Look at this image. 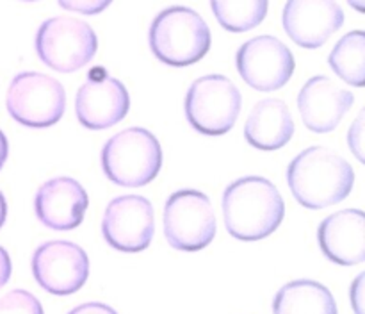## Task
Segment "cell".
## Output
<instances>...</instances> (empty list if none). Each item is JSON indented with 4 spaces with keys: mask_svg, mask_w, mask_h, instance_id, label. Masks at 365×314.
<instances>
[{
    "mask_svg": "<svg viewBox=\"0 0 365 314\" xmlns=\"http://www.w3.org/2000/svg\"><path fill=\"white\" fill-rule=\"evenodd\" d=\"M287 184L296 202L303 207L324 209L351 195L355 170L331 148L310 146L291 161Z\"/></svg>",
    "mask_w": 365,
    "mask_h": 314,
    "instance_id": "6da1fadb",
    "label": "cell"
},
{
    "mask_svg": "<svg viewBox=\"0 0 365 314\" xmlns=\"http://www.w3.org/2000/svg\"><path fill=\"white\" fill-rule=\"evenodd\" d=\"M225 227L241 241H260L273 234L285 216L280 191L264 177H242L227 186L221 200Z\"/></svg>",
    "mask_w": 365,
    "mask_h": 314,
    "instance_id": "7a4b0ae2",
    "label": "cell"
},
{
    "mask_svg": "<svg viewBox=\"0 0 365 314\" xmlns=\"http://www.w3.org/2000/svg\"><path fill=\"white\" fill-rule=\"evenodd\" d=\"M153 56L170 66L198 63L210 50V29L191 7L175 6L160 11L150 27Z\"/></svg>",
    "mask_w": 365,
    "mask_h": 314,
    "instance_id": "3957f363",
    "label": "cell"
},
{
    "mask_svg": "<svg viewBox=\"0 0 365 314\" xmlns=\"http://www.w3.org/2000/svg\"><path fill=\"white\" fill-rule=\"evenodd\" d=\"M163 166V148L155 136L143 127H128L103 145L106 177L121 188L150 184Z\"/></svg>",
    "mask_w": 365,
    "mask_h": 314,
    "instance_id": "277c9868",
    "label": "cell"
},
{
    "mask_svg": "<svg viewBox=\"0 0 365 314\" xmlns=\"http://www.w3.org/2000/svg\"><path fill=\"white\" fill-rule=\"evenodd\" d=\"M98 39L86 21L73 16H53L36 32V52L41 63L61 74H71L95 57Z\"/></svg>",
    "mask_w": 365,
    "mask_h": 314,
    "instance_id": "5b68a950",
    "label": "cell"
},
{
    "mask_svg": "<svg viewBox=\"0 0 365 314\" xmlns=\"http://www.w3.org/2000/svg\"><path fill=\"white\" fill-rule=\"evenodd\" d=\"M241 107V91L225 75L214 74L196 78L185 95L189 123L207 136L227 134L237 121Z\"/></svg>",
    "mask_w": 365,
    "mask_h": 314,
    "instance_id": "8992f818",
    "label": "cell"
},
{
    "mask_svg": "<svg viewBox=\"0 0 365 314\" xmlns=\"http://www.w3.org/2000/svg\"><path fill=\"white\" fill-rule=\"evenodd\" d=\"M6 107L18 123L46 128L63 118L66 93L61 82L39 71H21L7 88Z\"/></svg>",
    "mask_w": 365,
    "mask_h": 314,
    "instance_id": "52a82bcc",
    "label": "cell"
},
{
    "mask_svg": "<svg viewBox=\"0 0 365 314\" xmlns=\"http://www.w3.org/2000/svg\"><path fill=\"white\" fill-rule=\"evenodd\" d=\"M164 236L182 252L209 246L216 236V213L209 196L195 189L175 191L164 206Z\"/></svg>",
    "mask_w": 365,
    "mask_h": 314,
    "instance_id": "ba28073f",
    "label": "cell"
},
{
    "mask_svg": "<svg viewBox=\"0 0 365 314\" xmlns=\"http://www.w3.org/2000/svg\"><path fill=\"white\" fill-rule=\"evenodd\" d=\"M235 66L250 88L277 91L291 81L296 61L284 41L274 36H257L237 50Z\"/></svg>",
    "mask_w": 365,
    "mask_h": 314,
    "instance_id": "9c48e42d",
    "label": "cell"
},
{
    "mask_svg": "<svg viewBox=\"0 0 365 314\" xmlns=\"http://www.w3.org/2000/svg\"><path fill=\"white\" fill-rule=\"evenodd\" d=\"M32 275L52 295H73L89 277L88 253L77 243L46 241L32 255Z\"/></svg>",
    "mask_w": 365,
    "mask_h": 314,
    "instance_id": "30bf717a",
    "label": "cell"
},
{
    "mask_svg": "<svg viewBox=\"0 0 365 314\" xmlns=\"http://www.w3.org/2000/svg\"><path fill=\"white\" fill-rule=\"evenodd\" d=\"M102 234L120 252H143L155 234V216L150 200L139 195H123L110 200L102 220Z\"/></svg>",
    "mask_w": 365,
    "mask_h": 314,
    "instance_id": "8fae6325",
    "label": "cell"
},
{
    "mask_svg": "<svg viewBox=\"0 0 365 314\" xmlns=\"http://www.w3.org/2000/svg\"><path fill=\"white\" fill-rule=\"evenodd\" d=\"M128 107L130 98L123 82L109 77L102 68H93L75 96V113L89 131L114 127L127 116Z\"/></svg>",
    "mask_w": 365,
    "mask_h": 314,
    "instance_id": "7c38bea8",
    "label": "cell"
},
{
    "mask_svg": "<svg viewBox=\"0 0 365 314\" xmlns=\"http://www.w3.org/2000/svg\"><path fill=\"white\" fill-rule=\"evenodd\" d=\"M282 24L296 45L319 49L344 25V11L331 0H289Z\"/></svg>",
    "mask_w": 365,
    "mask_h": 314,
    "instance_id": "4fadbf2b",
    "label": "cell"
},
{
    "mask_svg": "<svg viewBox=\"0 0 365 314\" xmlns=\"http://www.w3.org/2000/svg\"><path fill=\"white\" fill-rule=\"evenodd\" d=\"M355 102L349 89L341 88L327 75L309 78L298 95V109L307 128L316 134H327L337 128Z\"/></svg>",
    "mask_w": 365,
    "mask_h": 314,
    "instance_id": "5bb4252c",
    "label": "cell"
},
{
    "mask_svg": "<svg viewBox=\"0 0 365 314\" xmlns=\"http://www.w3.org/2000/svg\"><path fill=\"white\" fill-rule=\"evenodd\" d=\"M89 198L78 181L56 177L46 181L34 196L38 220L52 231H73L84 220Z\"/></svg>",
    "mask_w": 365,
    "mask_h": 314,
    "instance_id": "9a60e30c",
    "label": "cell"
},
{
    "mask_svg": "<svg viewBox=\"0 0 365 314\" xmlns=\"http://www.w3.org/2000/svg\"><path fill=\"white\" fill-rule=\"evenodd\" d=\"M317 239L324 255L341 266L365 260V218L360 209H342L321 221Z\"/></svg>",
    "mask_w": 365,
    "mask_h": 314,
    "instance_id": "2e32d148",
    "label": "cell"
},
{
    "mask_svg": "<svg viewBox=\"0 0 365 314\" xmlns=\"http://www.w3.org/2000/svg\"><path fill=\"white\" fill-rule=\"evenodd\" d=\"M294 120L287 103L278 98H264L255 103L245 125V138L259 150H278L294 136Z\"/></svg>",
    "mask_w": 365,
    "mask_h": 314,
    "instance_id": "e0dca14e",
    "label": "cell"
},
{
    "mask_svg": "<svg viewBox=\"0 0 365 314\" xmlns=\"http://www.w3.org/2000/svg\"><path fill=\"white\" fill-rule=\"evenodd\" d=\"M273 314H339L334 295L319 282L292 280L277 293Z\"/></svg>",
    "mask_w": 365,
    "mask_h": 314,
    "instance_id": "ac0fdd59",
    "label": "cell"
},
{
    "mask_svg": "<svg viewBox=\"0 0 365 314\" xmlns=\"http://www.w3.org/2000/svg\"><path fill=\"white\" fill-rule=\"evenodd\" d=\"M331 70L344 82L362 88L365 75V34L364 31L348 32L337 41L328 57Z\"/></svg>",
    "mask_w": 365,
    "mask_h": 314,
    "instance_id": "d6986e66",
    "label": "cell"
},
{
    "mask_svg": "<svg viewBox=\"0 0 365 314\" xmlns=\"http://www.w3.org/2000/svg\"><path fill=\"white\" fill-rule=\"evenodd\" d=\"M267 0H212L214 16L228 32H248L267 14Z\"/></svg>",
    "mask_w": 365,
    "mask_h": 314,
    "instance_id": "ffe728a7",
    "label": "cell"
},
{
    "mask_svg": "<svg viewBox=\"0 0 365 314\" xmlns=\"http://www.w3.org/2000/svg\"><path fill=\"white\" fill-rule=\"evenodd\" d=\"M0 314H43V307L32 293L13 289L0 298Z\"/></svg>",
    "mask_w": 365,
    "mask_h": 314,
    "instance_id": "44dd1931",
    "label": "cell"
},
{
    "mask_svg": "<svg viewBox=\"0 0 365 314\" xmlns=\"http://www.w3.org/2000/svg\"><path fill=\"white\" fill-rule=\"evenodd\" d=\"M59 6L73 13L98 14L110 6V0H59Z\"/></svg>",
    "mask_w": 365,
    "mask_h": 314,
    "instance_id": "7402d4cb",
    "label": "cell"
},
{
    "mask_svg": "<svg viewBox=\"0 0 365 314\" xmlns=\"http://www.w3.org/2000/svg\"><path fill=\"white\" fill-rule=\"evenodd\" d=\"M362 114H364V111H360V116L356 118L355 125L349 128V134H348L349 148L355 152V156L359 157V161H364L362 150H360V145H362Z\"/></svg>",
    "mask_w": 365,
    "mask_h": 314,
    "instance_id": "603a6c76",
    "label": "cell"
},
{
    "mask_svg": "<svg viewBox=\"0 0 365 314\" xmlns=\"http://www.w3.org/2000/svg\"><path fill=\"white\" fill-rule=\"evenodd\" d=\"M68 314H118V313L113 309V307L106 305V303L88 302V303H82V305H77Z\"/></svg>",
    "mask_w": 365,
    "mask_h": 314,
    "instance_id": "cb8c5ba5",
    "label": "cell"
},
{
    "mask_svg": "<svg viewBox=\"0 0 365 314\" xmlns=\"http://www.w3.org/2000/svg\"><path fill=\"white\" fill-rule=\"evenodd\" d=\"M11 271H13V266H11L9 253H7L6 248L0 246V289L9 282Z\"/></svg>",
    "mask_w": 365,
    "mask_h": 314,
    "instance_id": "d4e9b609",
    "label": "cell"
},
{
    "mask_svg": "<svg viewBox=\"0 0 365 314\" xmlns=\"http://www.w3.org/2000/svg\"><path fill=\"white\" fill-rule=\"evenodd\" d=\"M7 156H9V143H7L6 134L0 131V168H2L4 163H6Z\"/></svg>",
    "mask_w": 365,
    "mask_h": 314,
    "instance_id": "484cf974",
    "label": "cell"
},
{
    "mask_svg": "<svg viewBox=\"0 0 365 314\" xmlns=\"http://www.w3.org/2000/svg\"><path fill=\"white\" fill-rule=\"evenodd\" d=\"M6 218H7V203H6V198H4L2 191H0V228H2L4 223H6Z\"/></svg>",
    "mask_w": 365,
    "mask_h": 314,
    "instance_id": "4316f807",
    "label": "cell"
}]
</instances>
